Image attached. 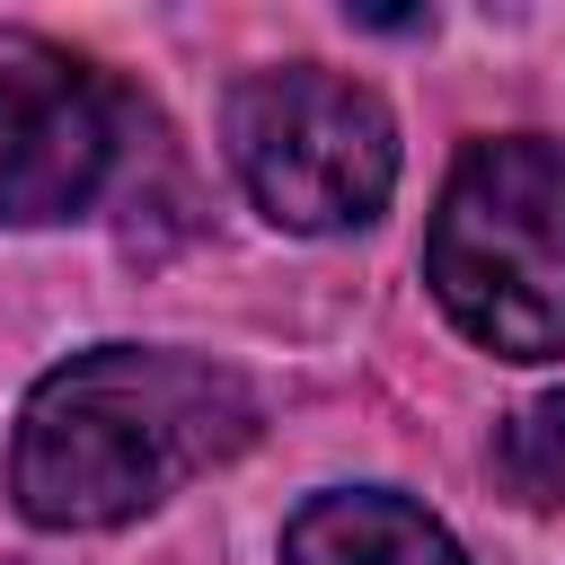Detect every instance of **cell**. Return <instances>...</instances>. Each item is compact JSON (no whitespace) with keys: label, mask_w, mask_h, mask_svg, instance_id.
<instances>
[{"label":"cell","mask_w":565,"mask_h":565,"mask_svg":"<svg viewBox=\"0 0 565 565\" xmlns=\"http://www.w3.org/2000/svg\"><path fill=\"white\" fill-rule=\"evenodd\" d=\"M256 388L177 344H88L53 362L9 433V494L35 530H124L256 441Z\"/></svg>","instance_id":"6da1fadb"},{"label":"cell","mask_w":565,"mask_h":565,"mask_svg":"<svg viewBox=\"0 0 565 565\" xmlns=\"http://www.w3.org/2000/svg\"><path fill=\"white\" fill-rule=\"evenodd\" d=\"M424 282L468 344L503 362L565 353V150L547 132H486L450 159Z\"/></svg>","instance_id":"7a4b0ae2"},{"label":"cell","mask_w":565,"mask_h":565,"mask_svg":"<svg viewBox=\"0 0 565 565\" xmlns=\"http://www.w3.org/2000/svg\"><path fill=\"white\" fill-rule=\"evenodd\" d=\"M221 141L256 212L300 238L362 230L397 194V115L380 106V88L327 62L247 71L221 106Z\"/></svg>","instance_id":"3957f363"},{"label":"cell","mask_w":565,"mask_h":565,"mask_svg":"<svg viewBox=\"0 0 565 565\" xmlns=\"http://www.w3.org/2000/svg\"><path fill=\"white\" fill-rule=\"evenodd\" d=\"M132 150V97L62 53L0 62V230H53L97 212Z\"/></svg>","instance_id":"277c9868"},{"label":"cell","mask_w":565,"mask_h":565,"mask_svg":"<svg viewBox=\"0 0 565 565\" xmlns=\"http://www.w3.org/2000/svg\"><path fill=\"white\" fill-rule=\"evenodd\" d=\"M282 565H468V547L397 486H327L282 521Z\"/></svg>","instance_id":"5b68a950"},{"label":"cell","mask_w":565,"mask_h":565,"mask_svg":"<svg viewBox=\"0 0 565 565\" xmlns=\"http://www.w3.org/2000/svg\"><path fill=\"white\" fill-rule=\"evenodd\" d=\"M494 477L521 503H565V388H547L494 424Z\"/></svg>","instance_id":"8992f818"}]
</instances>
